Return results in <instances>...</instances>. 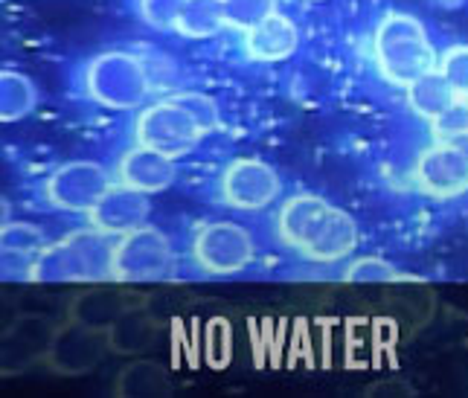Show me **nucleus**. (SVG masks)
Returning a JSON list of instances; mask_svg holds the SVG:
<instances>
[{"label":"nucleus","mask_w":468,"mask_h":398,"mask_svg":"<svg viewBox=\"0 0 468 398\" xmlns=\"http://www.w3.org/2000/svg\"><path fill=\"white\" fill-rule=\"evenodd\" d=\"M378 65L396 85L410 88L416 79L437 70V53L422 24L408 15H390L378 29Z\"/></svg>","instance_id":"nucleus-1"},{"label":"nucleus","mask_w":468,"mask_h":398,"mask_svg":"<svg viewBox=\"0 0 468 398\" xmlns=\"http://www.w3.org/2000/svg\"><path fill=\"white\" fill-rule=\"evenodd\" d=\"M416 181L428 195L451 198L468 189V149L463 142H437L416 163Z\"/></svg>","instance_id":"nucleus-2"},{"label":"nucleus","mask_w":468,"mask_h":398,"mask_svg":"<svg viewBox=\"0 0 468 398\" xmlns=\"http://www.w3.org/2000/svg\"><path fill=\"white\" fill-rule=\"evenodd\" d=\"M253 257L248 233L236 225H209L196 242V259L209 274H233Z\"/></svg>","instance_id":"nucleus-3"},{"label":"nucleus","mask_w":468,"mask_h":398,"mask_svg":"<svg viewBox=\"0 0 468 398\" xmlns=\"http://www.w3.org/2000/svg\"><path fill=\"white\" fill-rule=\"evenodd\" d=\"M280 193V181L268 166L256 161H236L228 172H224V198L233 206H245V210H256L273 195Z\"/></svg>","instance_id":"nucleus-4"},{"label":"nucleus","mask_w":468,"mask_h":398,"mask_svg":"<svg viewBox=\"0 0 468 398\" xmlns=\"http://www.w3.org/2000/svg\"><path fill=\"white\" fill-rule=\"evenodd\" d=\"M355 245H358V227H355V221L344 210L329 206V213L323 215L320 227L309 238V245L303 247V253L305 259L314 262H337L349 257Z\"/></svg>","instance_id":"nucleus-5"},{"label":"nucleus","mask_w":468,"mask_h":398,"mask_svg":"<svg viewBox=\"0 0 468 398\" xmlns=\"http://www.w3.org/2000/svg\"><path fill=\"white\" fill-rule=\"evenodd\" d=\"M329 213V204L317 195H297L292 198L280 213V238L285 245L303 250L309 238L320 227L323 215Z\"/></svg>","instance_id":"nucleus-6"},{"label":"nucleus","mask_w":468,"mask_h":398,"mask_svg":"<svg viewBox=\"0 0 468 398\" xmlns=\"http://www.w3.org/2000/svg\"><path fill=\"white\" fill-rule=\"evenodd\" d=\"M248 56L260 58V61H277L294 53L297 47V29L292 26L288 18H280V15H268V18L256 21L248 29Z\"/></svg>","instance_id":"nucleus-7"},{"label":"nucleus","mask_w":468,"mask_h":398,"mask_svg":"<svg viewBox=\"0 0 468 398\" xmlns=\"http://www.w3.org/2000/svg\"><path fill=\"white\" fill-rule=\"evenodd\" d=\"M408 102L419 117L433 122L460 100L454 88L448 85V79L442 76V70H431L408 88Z\"/></svg>","instance_id":"nucleus-8"},{"label":"nucleus","mask_w":468,"mask_h":398,"mask_svg":"<svg viewBox=\"0 0 468 398\" xmlns=\"http://www.w3.org/2000/svg\"><path fill=\"white\" fill-rule=\"evenodd\" d=\"M120 174L122 181L132 186V189H143V193H157V189H164L169 183V178L175 174L172 163L164 161V157H152L149 163V152L140 149V152H132L122 161L120 166Z\"/></svg>","instance_id":"nucleus-9"},{"label":"nucleus","mask_w":468,"mask_h":398,"mask_svg":"<svg viewBox=\"0 0 468 398\" xmlns=\"http://www.w3.org/2000/svg\"><path fill=\"white\" fill-rule=\"evenodd\" d=\"M172 387L169 375L164 372V366L157 363H134L122 370L120 381H117V393H132V395H146V393H166Z\"/></svg>","instance_id":"nucleus-10"},{"label":"nucleus","mask_w":468,"mask_h":398,"mask_svg":"<svg viewBox=\"0 0 468 398\" xmlns=\"http://www.w3.org/2000/svg\"><path fill=\"white\" fill-rule=\"evenodd\" d=\"M433 137L437 142H463L468 140V102L460 100L454 102L442 117H437L431 122Z\"/></svg>","instance_id":"nucleus-11"},{"label":"nucleus","mask_w":468,"mask_h":398,"mask_svg":"<svg viewBox=\"0 0 468 398\" xmlns=\"http://www.w3.org/2000/svg\"><path fill=\"white\" fill-rule=\"evenodd\" d=\"M440 70L448 79V85L454 88L457 100L468 102V47L465 44L451 47L440 61Z\"/></svg>","instance_id":"nucleus-12"},{"label":"nucleus","mask_w":468,"mask_h":398,"mask_svg":"<svg viewBox=\"0 0 468 398\" xmlns=\"http://www.w3.org/2000/svg\"><path fill=\"white\" fill-rule=\"evenodd\" d=\"M401 279L393 265L381 259H361L346 270V282H396Z\"/></svg>","instance_id":"nucleus-13"},{"label":"nucleus","mask_w":468,"mask_h":398,"mask_svg":"<svg viewBox=\"0 0 468 398\" xmlns=\"http://www.w3.org/2000/svg\"><path fill=\"white\" fill-rule=\"evenodd\" d=\"M367 393H410V387L408 384H401V381H378V384H373V387H367Z\"/></svg>","instance_id":"nucleus-14"}]
</instances>
